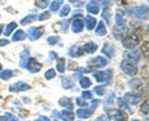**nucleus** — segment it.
Segmentation results:
<instances>
[{
    "label": "nucleus",
    "mask_w": 149,
    "mask_h": 121,
    "mask_svg": "<svg viewBox=\"0 0 149 121\" xmlns=\"http://www.w3.org/2000/svg\"><path fill=\"white\" fill-rule=\"evenodd\" d=\"M26 68L31 72L36 73L40 71L41 68H42V64L38 62V61H36L35 59H33V58H29Z\"/></svg>",
    "instance_id": "nucleus-7"
},
{
    "label": "nucleus",
    "mask_w": 149,
    "mask_h": 121,
    "mask_svg": "<svg viewBox=\"0 0 149 121\" xmlns=\"http://www.w3.org/2000/svg\"><path fill=\"white\" fill-rule=\"evenodd\" d=\"M101 0H92V2L93 3H97V2H99V1H100Z\"/></svg>",
    "instance_id": "nucleus-53"
},
{
    "label": "nucleus",
    "mask_w": 149,
    "mask_h": 121,
    "mask_svg": "<svg viewBox=\"0 0 149 121\" xmlns=\"http://www.w3.org/2000/svg\"><path fill=\"white\" fill-rule=\"evenodd\" d=\"M111 118L108 115H102L99 116L95 121H110Z\"/></svg>",
    "instance_id": "nucleus-42"
},
{
    "label": "nucleus",
    "mask_w": 149,
    "mask_h": 121,
    "mask_svg": "<svg viewBox=\"0 0 149 121\" xmlns=\"http://www.w3.org/2000/svg\"><path fill=\"white\" fill-rule=\"evenodd\" d=\"M84 52V49L80 46H73L71 49L69 50L68 54L71 57H79Z\"/></svg>",
    "instance_id": "nucleus-13"
},
{
    "label": "nucleus",
    "mask_w": 149,
    "mask_h": 121,
    "mask_svg": "<svg viewBox=\"0 0 149 121\" xmlns=\"http://www.w3.org/2000/svg\"><path fill=\"white\" fill-rule=\"evenodd\" d=\"M125 100L127 102L130 104H135L138 102H139L140 101V97L139 96H136V95L131 94L130 93H127L125 95Z\"/></svg>",
    "instance_id": "nucleus-17"
},
{
    "label": "nucleus",
    "mask_w": 149,
    "mask_h": 121,
    "mask_svg": "<svg viewBox=\"0 0 149 121\" xmlns=\"http://www.w3.org/2000/svg\"><path fill=\"white\" fill-rule=\"evenodd\" d=\"M148 48H149V44H148V42H147V41L146 42H143V44L142 46H141V50H142V52H143V54L146 57H148Z\"/></svg>",
    "instance_id": "nucleus-37"
},
{
    "label": "nucleus",
    "mask_w": 149,
    "mask_h": 121,
    "mask_svg": "<svg viewBox=\"0 0 149 121\" xmlns=\"http://www.w3.org/2000/svg\"><path fill=\"white\" fill-rule=\"evenodd\" d=\"M113 119L115 121H127V115L122 110L117 109L113 116Z\"/></svg>",
    "instance_id": "nucleus-19"
},
{
    "label": "nucleus",
    "mask_w": 149,
    "mask_h": 121,
    "mask_svg": "<svg viewBox=\"0 0 149 121\" xmlns=\"http://www.w3.org/2000/svg\"><path fill=\"white\" fill-rule=\"evenodd\" d=\"M59 104L60 106H63V107L67 108L68 109H69L70 111L74 109V104H73L72 101H71V99L69 98H62L59 100Z\"/></svg>",
    "instance_id": "nucleus-15"
},
{
    "label": "nucleus",
    "mask_w": 149,
    "mask_h": 121,
    "mask_svg": "<svg viewBox=\"0 0 149 121\" xmlns=\"http://www.w3.org/2000/svg\"><path fill=\"white\" fill-rule=\"evenodd\" d=\"M3 27H4V26H3V25L0 24V35H1V32H2V31H3Z\"/></svg>",
    "instance_id": "nucleus-51"
},
{
    "label": "nucleus",
    "mask_w": 149,
    "mask_h": 121,
    "mask_svg": "<svg viewBox=\"0 0 149 121\" xmlns=\"http://www.w3.org/2000/svg\"><path fill=\"white\" fill-rule=\"evenodd\" d=\"M60 5H61V3H58L57 1H52V4L50 5V10L52 11H56L59 9Z\"/></svg>",
    "instance_id": "nucleus-43"
},
{
    "label": "nucleus",
    "mask_w": 149,
    "mask_h": 121,
    "mask_svg": "<svg viewBox=\"0 0 149 121\" xmlns=\"http://www.w3.org/2000/svg\"><path fill=\"white\" fill-rule=\"evenodd\" d=\"M49 57L51 58V59H52V60L56 59L57 57H58V55H57L55 52H53V51H51V52H49Z\"/></svg>",
    "instance_id": "nucleus-50"
},
{
    "label": "nucleus",
    "mask_w": 149,
    "mask_h": 121,
    "mask_svg": "<svg viewBox=\"0 0 149 121\" xmlns=\"http://www.w3.org/2000/svg\"><path fill=\"white\" fill-rule=\"evenodd\" d=\"M31 88V86L28 85L27 83H23V82L19 81L15 84L12 85L9 87V90L13 93H18L20 91H26Z\"/></svg>",
    "instance_id": "nucleus-5"
},
{
    "label": "nucleus",
    "mask_w": 149,
    "mask_h": 121,
    "mask_svg": "<svg viewBox=\"0 0 149 121\" xmlns=\"http://www.w3.org/2000/svg\"><path fill=\"white\" fill-rule=\"evenodd\" d=\"M102 16L106 19V20L107 21L108 24H110V18H111V13L108 11L107 10H104L103 13H102Z\"/></svg>",
    "instance_id": "nucleus-40"
},
{
    "label": "nucleus",
    "mask_w": 149,
    "mask_h": 121,
    "mask_svg": "<svg viewBox=\"0 0 149 121\" xmlns=\"http://www.w3.org/2000/svg\"><path fill=\"white\" fill-rule=\"evenodd\" d=\"M16 27H17V23H15V22H11L10 24H8V26H7V28H6L4 34L6 36H9V35L13 32V31L14 30Z\"/></svg>",
    "instance_id": "nucleus-27"
},
{
    "label": "nucleus",
    "mask_w": 149,
    "mask_h": 121,
    "mask_svg": "<svg viewBox=\"0 0 149 121\" xmlns=\"http://www.w3.org/2000/svg\"><path fill=\"white\" fill-rule=\"evenodd\" d=\"M50 13H49L48 11H45L43 13H42V14L39 15V20H40V21H42V20H47V19H49V17H50Z\"/></svg>",
    "instance_id": "nucleus-38"
},
{
    "label": "nucleus",
    "mask_w": 149,
    "mask_h": 121,
    "mask_svg": "<svg viewBox=\"0 0 149 121\" xmlns=\"http://www.w3.org/2000/svg\"><path fill=\"white\" fill-rule=\"evenodd\" d=\"M58 116L63 121H73L74 120V114L70 110H63Z\"/></svg>",
    "instance_id": "nucleus-11"
},
{
    "label": "nucleus",
    "mask_w": 149,
    "mask_h": 121,
    "mask_svg": "<svg viewBox=\"0 0 149 121\" xmlns=\"http://www.w3.org/2000/svg\"><path fill=\"white\" fill-rule=\"evenodd\" d=\"M0 121H7V120H6V119L4 117L0 116Z\"/></svg>",
    "instance_id": "nucleus-52"
},
{
    "label": "nucleus",
    "mask_w": 149,
    "mask_h": 121,
    "mask_svg": "<svg viewBox=\"0 0 149 121\" xmlns=\"http://www.w3.org/2000/svg\"><path fill=\"white\" fill-rule=\"evenodd\" d=\"M77 105H79V106H87V102L84 101L82 99H79V98H77Z\"/></svg>",
    "instance_id": "nucleus-47"
},
{
    "label": "nucleus",
    "mask_w": 149,
    "mask_h": 121,
    "mask_svg": "<svg viewBox=\"0 0 149 121\" xmlns=\"http://www.w3.org/2000/svg\"><path fill=\"white\" fill-rule=\"evenodd\" d=\"M20 66L22 68H26L28 61L29 60V52L27 50H25L24 51L20 53Z\"/></svg>",
    "instance_id": "nucleus-14"
},
{
    "label": "nucleus",
    "mask_w": 149,
    "mask_h": 121,
    "mask_svg": "<svg viewBox=\"0 0 149 121\" xmlns=\"http://www.w3.org/2000/svg\"><path fill=\"white\" fill-rule=\"evenodd\" d=\"M94 90L98 96H103L104 94V88L102 86H96L94 88Z\"/></svg>",
    "instance_id": "nucleus-41"
},
{
    "label": "nucleus",
    "mask_w": 149,
    "mask_h": 121,
    "mask_svg": "<svg viewBox=\"0 0 149 121\" xmlns=\"http://www.w3.org/2000/svg\"><path fill=\"white\" fill-rule=\"evenodd\" d=\"M4 118L7 121H17V118L13 115H12L11 113H9V112H6L4 114Z\"/></svg>",
    "instance_id": "nucleus-39"
},
{
    "label": "nucleus",
    "mask_w": 149,
    "mask_h": 121,
    "mask_svg": "<svg viewBox=\"0 0 149 121\" xmlns=\"http://www.w3.org/2000/svg\"><path fill=\"white\" fill-rule=\"evenodd\" d=\"M55 76H56V72L53 69H50L47 71L45 74V77L47 80H51V79L54 78Z\"/></svg>",
    "instance_id": "nucleus-34"
},
{
    "label": "nucleus",
    "mask_w": 149,
    "mask_h": 121,
    "mask_svg": "<svg viewBox=\"0 0 149 121\" xmlns=\"http://www.w3.org/2000/svg\"><path fill=\"white\" fill-rule=\"evenodd\" d=\"M148 100H146L145 101L143 102V103L141 104V112H143L144 114H146V115H148Z\"/></svg>",
    "instance_id": "nucleus-36"
},
{
    "label": "nucleus",
    "mask_w": 149,
    "mask_h": 121,
    "mask_svg": "<svg viewBox=\"0 0 149 121\" xmlns=\"http://www.w3.org/2000/svg\"><path fill=\"white\" fill-rule=\"evenodd\" d=\"M102 52H103L105 55H106L109 58H111L113 54V46L108 42H106L103 45V48H102Z\"/></svg>",
    "instance_id": "nucleus-20"
},
{
    "label": "nucleus",
    "mask_w": 149,
    "mask_h": 121,
    "mask_svg": "<svg viewBox=\"0 0 149 121\" xmlns=\"http://www.w3.org/2000/svg\"><path fill=\"white\" fill-rule=\"evenodd\" d=\"M140 43V38L138 35L132 34L127 35L126 37L122 41V44H123L124 47L128 49H132V48H135L137 45H139Z\"/></svg>",
    "instance_id": "nucleus-2"
},
{
    "label": "nucleus",
    "mask_w": 149,
    "mask_h": 121,
    "mask_svg": "<svg viewBox=\"0 0 149 121\" xmlns=\"http://www.w3.org/2000/svg\"><path fill=\"white\" fill-rule=\"evenodd\" d=\"M120 67L122 71L125 74H128V75H135L137 74V72H138V69L134 65V64L127 61V60H125V61H122L120 65Z\"/></svg>",
    "instance_id": "nucleus-3"
},
{
    "label": "nucleus",
    "mask_w": 149,
    "mask_h": 121,
    "mask_svg": "<svg viewBox=\"0 0 149 121\" xmlns=\"http://www.w3.org/2000/svg\"><path fill=\"white\" fill-rule=\"evenodd\" d=\"M99 101H100L99 100L95 99V100H93L91 102V105H90V106L89 108L78 109L77 111V115L78 116V118H81V119H87L90 117H91L93 115V114L94 113L96 107L97 106Z\"/></svg>",
    "instance_id": "nucleus-1"
},
{
    "label": "nucleus",
    "mask_w": 149,
    "mask_h": 121,
    "mask_svg": "<svg viewBox=\"0 0 149 121\" xmlns=\"http://www.w3.org/2000/svg\"><path fill=\"white\" fill-rule=\"evenodd\" d=\"M135 16L141 19H147L148 16V7L142 6L139 7L135 12Z\"/></svg>",
    "instance_id": "nucleus-9"
},
{
    "label": "nucleus",
    "mask_w": 149,
    "mask_h": 121,
    "mask_svg": "<svg viewBox=\"0 0 149 121\" xmlns=\"http://www.w3.org/2000/svg\"><path fill=\"white\" fill-rule=\"evenodd\" d=\"M87 10L90 13L96 15L100 11V7L97 4H95V3H89L87 5Z\"/></svg>",
    "instance_id": "nucleus-24"
},
{
    "label": "nucleus",
    "mask_w": 149,
    "mask_h": 121,
    "mask_svg": "<svg viewBox=\"0 0 149 121\" xmlns=\"http://www.w3.org/2000/svg\"><path fill=\"white\" fill-rule=\"evenodd\" d=\"M118 1H119L120 3H123V2H125V1H127V0H117Z\"/></svg>",
    "instance_id": "nucleus-54"
},
{
    "label": "nucleus",
    "mask_w": 149,
    "mask_h": 121,
    "mask_svg": "<svg viewBox=\"0 0 149 121\" xmlns=\"http://www.w3.org/2000/svg\"><path fill=\"white\" fill-rule=\"evenodd\" d=\"M9 44V41L7 40V39H0V46H5L6 45Z\"/></svg>",
    "instance_id": "nucleus-49"
},
{
    "label": "nucleus",
    "mask_w": 149,
    "mask_h": 121,
    "mask_svg": "<svg viewBox=\"0 0 149 121\" xmlns=\"http://www.w3.org/2000/svg\"><path fill=\"white\" fill-rule=\"evenodd\" d=\"M109 71H96L93 74V77L97 83H104L109 78Z\"/></svg>",
    "instance_id": "nucleus-12"
},
{
    "label": "nucleus",
    "mask_w": 149,
    "mask_h": 121,
    "mask_svg": "<svg viewBox=\"0 0 149 121\" xmlns=\"http://www.w3.org/2000/svg\"><path fill=\"white\" fill-rule=\"evenodd\" d=\"M107 64V61L101 56H97L93 59V65L97 68H103Z\"/></svg>",
    "instance_id": "nucleus-16"
},
{
    "label": "nucleus",
    "mask_w": 149,
    "mask_h": 121,
    "mask_svg": "<svg viewBox=\"0 0 149 121\" xmlns=\"http://www.w3.org/2000/svg\"><path fill=\"white\" fill-rule=\"evenodd\" d=\"M132 121H139V120H133Z\"/></svg>",
    "instance_id": "nucleus-55"
},
{
    "label": "nucleus",
    "mask_w": 149,
    "mask_h": 121,
    "mask_svg": "<svg viewBox=\"0 0 149 121\" xmlns=\"http://www.w3.org/2000/svg\"><path fill=\"white\" fill-rule=\"evenodd\" d=\"M141 85V82L138 79H135L133 80H131V82L130 83V87H138V86Z\"/></svg>",
    "instance_id": "nucleus-44"
},
{
    "label": "nucleus",
    "mask_w": 149,
    "mask_h": 121,
    "mask_svg": "<svg viewBox=\"0 0 149 121\" xmlns=\"http://www.w3.org/2000/svg\"><path fill=\"white\" fill-rule=\"evenodd\" d=\"M1 65L0 64V70H1Z\"/></svg>",
    "instance_id": "nucleus-56"
},
{
    "label": "nucleus",
    "mask_w": 149,
    "mask_h": 121,
    "mask_svg": "<svg viewBox=\"0 0 149 121\" xmlns=\"http://www.w3.org/2000/svg\"><path fill=\"white\" fill-rule=\"evenodd\" d=\"M115 94L113 93H111L110 94L108 95L107 97L106 98L104 101V105H103V109L105 111H109L113 106V103H114Z\"/></svg>",
    "instance_id": "nucleus-8"
},
{
    "label": "nucleus",
    "mask_w": 149,
    "mask_h": 121,
    "mask_svg": "<svg viewBox=\"0 0 149 121\" xmlns=\"http://www.w3.org/2000/svg\"><path fill=\"white\" fill-rule=\"evenodd\" d=\"M70 1L74 4V6H77V7L82 6L84 4V0H70Z\"/></svg>",
    "instance_id": "nucleus-46"
},
{
    "label": "nucleus",
    "mask_w": 149,
    "mask_h": 121,
    "mask_svg": "<svg viewBox=\"0 0 149 121\" xmlns=\"http://www.w3.org/2000/svg\"><path fill=\"white\" fill-rule=\"evenodd\" d=\"M47 40V42L49 45L53 46V45H56V44L58 43V40H59V37H58V36H49Z\"/></svg>",
    "instance_id": "nucleus-35"
},
{
    "label": "nucleus",
    "mask_w": 149,
    "mask_h": 121,
    "mask_svg": "<svg viewBox=\"0 0 149 121\" xmlns=\"http://www.w3.org/2000/svg\"><path fill=\"white\" fill-rule=\"evenodd\" d=\"M62 1H63V0H62Z\"/></svg>",
    "instance_id": "nucleus-57"
},
{
    "label": "nucleus",
    "mask_w": 149,
    "mask_h": 121,
    "mask_svg": "<svg viewBox=\"0 0 149 121\" xmlns=\"http://www.w3.org/2000/svg\"><path fill=\"white\" fill-rule=\"evenodd\" d=\"M86 21V27L87 30H93L95 26L97 20L95 17H91V16H87L85 18Z\"/></svg>",
    "instance_id": "nucleus-22"
},
{
    "label": "nucleus",
    "mask_w": 149,
    "mask_h": 121,
    "mask_svg": "<svg viewBox=\"0 0 149 121\" xmlns=\"http://www.w3.org/2000/svg\"><path fill=\"white\" fill-rule=\"evenodd\" d=\"M124 18H123V15H122V12H119V10H117L116 15V22L117 25L119 26H123L124 25Z\"/></svg>",
    "instance_id": "nucleus-33"
},
{
    "label": "nucleus",
    "mask_w": 149,
    "mask_h": 121,
    "mask_svg": "<svg viewBox=\"0 0 149 121\" xmlns=\"http://www.w3.org/2000/svg\"><path fill=\"white\" fill-rule=\"evenodd\" d=\"M81 95L82 97L85 99H91L93 98V94L90 91H83Z\"/></svg>",
    "instance_id": "nucleus-45"
},
{
    "label": "nucleus",
    "mask_w": 149,
    "mask_h": 121,
    "mask_svg": "<svg viewBox=\"0 0 149 121\" xmlns=\"http://www.w3.org/2000/svg\"><path fill=\"white\" fill-rule=\"evenodd\" d=\"M44 32L42 27H31L28 29V36L31 41H34L39 39Z\"/></svg>",
    "instance_id": "nucleus-4"
},
{
    "label": "nucleus",
    "mask_w": 149,
    "mask_h": 121,
    "mask_svg": "<svg viewBox=\"0 0 149 121\" xmlns=\"http://www.w3.org/2000/svg\"><path fill=\"white\" fill-rule=\"evenodd\" d=\"M12 75H13V71L10 69H7L0 73V78L2 80H7V79L10 78Z\"/></svg>",
    "instance_id": "nucleus-32"
},
{
    "label": "nucleus",
    "mask_w": 149,
    "mask_h": 121,
    "mask_svg": "<svg viewBox=\"0 0 149 121\" xmlns=\"http://www.w3.org/2000/svg\"><path fill=\"white\" fill-rule=\"evenodd\" d=\"M56 68L60 73H63L65 71V59L64 58H59L58 59Z\"/></svg>",
    "instance_id": "nucleus-26"
},
{
    "label": "nucleus",
    "mask_w": 149,
    "mask_h": 121,
    "mask_svg": "<svg viewBox=\"0 0 149 121\" xmlns=\"http://www.w3.org/2000/svg\"><path fill=\"white\" fill-rule=\"evenodd\" d=\"M36 15L35 14H30L29 15H27L26 17H25L24 18H23L22 20H20V24L22 26H26V25L31 23V22H33L36 20Z\"/></svg>",
    "instance_id": "nucleus-23"
},
{
    "label": "nucleus",
    "mask_w": 149,
    "mask_h": 121,
    "mask_svg": "<svg viewBox=\"0 0 149 121\" xmlns=\"http://www.w3.org/2000/svg\"><path fill=\"white\" fill-rule=\"evenodd\" d=\"M124 56L126 58L127 61H130V62L132 63V64L139 62L141 58L139 52L136 50L127 51V52L124 53Z\"/></svg>",
    "instance_id": "nucleus-6"
},
{
    "label": "nucleus",
    "mask_w": 149,
    "mask_h": 121,
    "mask_svg": "<svg viewBox=\"0 0 149 121\" xmlns=\"http://www.w3.org/2000/svg\"><path fill=\"white\" fill-rule=\"evenodd\" d=\"M35 121H50V120L45 116H40L38 119H36Z\"/></svg>",
    "instance_id": "nucleus-48"
},
{
    "label": "nucleus",
    "mask_w": 149,
    "mask_h": 121,
    "mask_svg": "<svg viewBox=\"0 0 149 121\" xmlns=\"http://www.w3.org/2000/svg\"><path fill=\"white\" fill-rule=\"evenodd\" d=\"M95 33L99 36H104L106 34V29L104 23L103 21L99 22L98 25L97 26V29L95 30Z\"/></svg>",
    "instance_id": "nucleus-25"
},
{
    "label": "nucleus",
    "mask_w": 149,
    "mask_h": 121,
    "mask_svg": "<svg viewBox=\"0 0 149 121\" xmlns=\"http://www.w3.org/2000/svg\"><path fill=\"white\" fill-rule=\"evenodd\" d=\"M84 29V22L81 19L77 18L72 23V31L74 33H79Z\"/></svg>",
    "instance_id": "nucleus-10"
},
{
    "label": "nucleus",
    "mask_w": 149,
    "mask_h": 121,
    "mask_svg": "<svg viewBox=\"0 0 149 121\" xmlns=\"http://www.w3.org/2000/svg\"><path fill=\"white\" fill-rule=\"evenodd\" d=\"M70 11H71V7H70V6L68 5V4H65L63 7L62 10L60 11L59 15L61 17H65V16H67L69 14Z\"/></svg>",
    "instance_id": "nucleus-30"
},
{
    "label": "nucleus",
    "mask_w": 149,
    "mask_h": 121,
    "mask_svg": "<svg viewBox=\"0 0 149 121\" xmlns=\"http://www.w3.org/2000/svg\"><path fill=\"white\" fill-rule=\"evenodd\" d=\"M79 83L80 85H81V87H83V88H87V87H89L92 85V82L90 81V80L88 77H83V78L80 80Z\"/></svg>",
    "instance_id": "nucleus-31"
},
{
    "label": "nucleus",
    "mask_w": 149,
    "mask_h": 121,
    "mask_svg": "<svg viewBox=\"0 0 149 121\" xmlns=\"http://www.w3.org/2000/svg\"><path fill=\"white\" fill-rule=\"evenodd\" d=\"M36 5L40 9H45L49 4V0H36Z\"/></svg>",
    "instance_id": "nucleus-29"
},
{
    "label": "nucleus",
    "mask_w": 149,
    "mask_h": 121,
    "mask_svg": "<svg viewBox=\"0 0 149 121\" xmlns=\"http://www.w3.org/2000/svg\"><path fill=\"white\" fill-rule=\"evenodd\" d=\"M62 85H63V88H65V89L71 88V87H73V86H74V83L72 81V80H70L69 78L65 77V78L63 79Z\"/></svg>",
    "instance_id": "nucleus-28"
},
{
    "label": "nucleus",
    "mask_w": 149,
    "mask_h": 121,
    "mask_svg": "<svg viewBox=\"0 0 149 121\" xmlns=\"http://www.w3.org/2000/svg\"><path fill=\"white\" fill-rule=\"evenodd\" d=\"M83 49L89 53H94L96 50L97 49V45L93 42H89L84 45Z\"/></svg>",
    "instance_id": "nucleus-21"
},
{
    "label": "nucleus",
    "mask_w": 149,
    "mask_h": 121,
    "mask_svg": "<svg viewBox=\"0 0 149 121\" xmlns=\"http://www.w3.org/2000/svg\"><path fill=\"white\" fill-rule=\"evenodd\" d=\"M26 36H27L26 34L25 33L23 30L19 29V30L16 31L15 33L14 34V35H13V37H12V40H13V42L23 40V39H26Z\"/></svg>",
    "instance_id": "nucleus-18"
}]
</instances>
